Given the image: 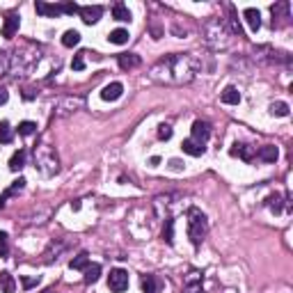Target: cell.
Here are the masks:
<instances>
[{"instance_id": "obj_15", "label": "cell", "mask_w": 293, "mask_h": 293, "mask_svg": "<svg viewBox=\"0 0 293 293\" xmlns=\"http://www.w3.org/2000/svg\"><path fill=\"white\" fill-rule=\"evenodd\" d=\"M277 156H280V152H277V146H272V144H266L259 149V158L264 163H275Z\"/></svg>"}, {"instance_id": "obj_11", "label": "cell", "mask_w": 293, "mask_h": 293, "mask_svg": "<svg viewBox=\"0 0 293 293\" xmlns=\"http://www.w3.org/2000/svg\"><path fill=\"white\" fill-rule=\"evenodd\" d=\"M220 101L222 104H227V106H238L240 104V92L236 90V87H224L222 90V94H220Z\"/></svg>"}, {"instance_id": "obj_25", "label": "cell", "mask_w": 293, "mask_h": 293, "mask_svg": "<svg viewBox=\"0 0 293 293\" xmlns=\"http://www.w3.org/2000/svg\"><path fill=\"white\" fill-rule=\"evenodd\" d=\"M12 138H14V130H12L10 122H0V142L7 144V142H12Z\"/></svg>"}, {"instance_id": "obj_9", "label": "cell", "mask_w": 293, "mask_h": 293, "mask_svg": "<svg viewBox=\"0 0 293 293\" xmlns=\"http://www.w3.org/2000/svg\"><path fill=\"white\" fill-rule=\"evenodd\" d=\"M232 156H238V158H243L245 163H250L252 158H254V149L252 146H248V144H240V142H236V144L232 146Z\"/></svg>"}, {"instance_id": "obj_26", "label": "cell", "mask_w": 293, "mask_h": 293, "mask_svg": "<svg viewBox=\"0 0 293 293\" xmlns=\"http://www.w3.org/2000/svg\"><path fill=\"white\" fill-rule=\"evenodd\" d=\"M266 204H268V208H270L272 213H280V211H282V195H280V192L270 195V197L266 200Z\"/></svg>"}, {"instance_id": "obj_28", "label": "cell", "mask_w": 293, "mask_h": 293, "mask_svg": "<svg viewBox=\"0 0 293 293\" xmlns=\"http://www.w3.org/2000/svg\"><path fill=\"white\" fill-rule=\"evenodd\" d=\"M34 130H37V124H34V122H21V124H18V136H32Z\"/></svg>"}, {"instance_id": "obj_19", "label": "cell", "mask_w": 293, "mask_h": 293, "mask_svg": "<svg viewBox=\"0 0 293 293\" xmlns=\"http://www.w3.org/2000/svg\"><path fill=\"white\" fill-rule=\"evenodd\" d=\"M16 288V282H14V277L10 272H0V291L2 293H14Z\"/></svg>"}, {"instance_id": "obj_6", "label": "cell", "mask_w": 293, "mask_h": 293, "mask_svg": "<svg viewBox=\"0 0 293 293\" xmlns=\"http://www.w3.org/2000/svg\"><path fill=\"white\" fill-rule=\"evenodd\" d=\"M208 138H211V126H208L206 122H195V124H192V140L204 144Z\"/></svg>"}, {"instance_id": "obj_16", "label": "cell", "mask_w": 293, "mask_h": 293, "mask_svg": "<svg viewBox=\"0 0 293 293\" xmlns=\"http://www.w3.org/2000/svg\"><path fill=\"white\" fill-rule=\"evenodd\" d=\"M186 288H188V293H202V275L200 272H190L188 280H186Z\"/></svg>"}, {"instance_id": "obj_10", "label": "cell", "mask_w": 293, "mask_h": 293, "mask_svg": "<svg viewBox=\"0 0 293 293\" xmlns=\"http://www.w3.org/2000/svg\"><path fill=\"white\" fill-rule=\"evenodd\" d=\"M181 149H184V154H188V156H204V152H206V146L200 144V142H195L192 138L190 140H184V144H181Z\"/></svg>"}, {"instance_id": "obj_3", "label": "cell", "mask_w": 293, "mask_h": 293, "mask_svg": "<svg viewBox=\"0 0 293 293\" xmlns=\"http://www.w3.org/2000/svg\"><path fill=\"white\" fill-rule=\"evenodd\" d=\"M208 232V220L200 208H190L188 211V238L192 245H200Z\"/></svg>"}, {"instance_id": "obj_2", "label": "cell", "mask_w": 293, "mask_h": 293, "mask_svg": "<svg viewBox=\"0 0 293 293\" xmlns=\"http://www.w3.org/2000/svg\"><path fill=\"white\" fill-rule=\"evenodd\" d=\"M204 34H206V44L216 50L229 48L232 37H234V32L227 28V23H224L222 18H213V21H208L206 28H204Z\"/></svg>"}, {"instance_id": "obj_38", "label": "cell", "mask_w": 293, "mask_h": 293, "mask_svg": "<svg viewBox=\"0 0 293 293\" xmlns=\"http://www.w3.org/2000/svg\"><path fill=\"white\" fill-rule=\"evenodd\" d=\"M44 293H53V291H44Z\"/></svg>"}, {"instance_id": "obj_36", "label": "cell", "mask_w": 293, "mask_h": 293, "mask_svg": "<svg viewBox=\"0 0 293 293\" xmlns=\"http://www.w3.org/2000/svg\"><path fill=\"white\" fill-rule=\"evenodd\" d=\"M23 184H26V179H18V181H14V188H23Z\"/></svg>"}, {"instance_id": "obj_20", "label": "cell", "mask_w": 293, "mask_h": 293, "mask_svg": "<svg viewBox=\"0 0 293 293\" xmlns=\"http://www.w3.org/2000/svg\"><path fill=\"white\" fill-rule=\"evenodd\" d=\"M112 18H114V21H122V23L130 21V12H128V7L122 5V2H117V5L112 7Z\"/></svg>"}, {"instance_id": "obj_12", "label": "cell", "mask_w": 293, "mask_h": 293, "mask_svg": "<svg viewBox=\"0 0 293 293\" xmlns=\"http://www.w3.org/2000/svg\"><path fill=\"white\" fill-rule=\"evenodd\" d=\"M243 16H245V21H248V26H250L252 32H256V30L261 28V14H259V10H254V7H248V10L243 12Z\"/></svg>"}, {"instance_id": "obj_33", "label": "cell", "mask_w": 293, "mask_h": 293, "mask_svg": "<svg viewBox=\"0 0 293 293\" xmlns=\"http://www.w3.org/2000/svg\"><path fill=\"white\" fill-rule=\"evenodd\" d=\"M21 284L26 288H32V286H37V284H39V277H26V275H23L21 277Z\"/></svg>"}, {"instance_id": "obj_4", "label": "cell", "mask_w": 293, "mask_h": 293, "mask_svg": "<svg viewBox=\"0 0 293 293\" xmlns=\"http://www.w3.org/2000/svg\"><path fill=\"white\" fill-rule=\"evenodd\" d=\"M108 286H110V291H114V293H124L126 288H128V272H126L124 268H114V270H110Z\"/></svg>"}, {"instance_id": "obj_18", "label": "cell", "mask_w": 293, "mask_h": 293, "mask_svg": "<svg viewBox=\"0 0 293 293\" xmlns=\"http://www.w3.org/2000/svg\"><path fill=\"white\" fill-rule=\"evenodd\" d=\"M98 277H101V266L98 264H90V266L85 268V284H94V282H98Z\"/></svg>"}, {"instance_id": "obj_35", "label": "cell", "mask_w": 293, "mask_h": 293, "mask_svg": "<svg viewBox=\"0 0 293 293\" xmlns=\"http://www.w3.org/2000/svg\"><path fill=\"white\" fill-rule=\"evenodd\" d=\"M7 96H10V94H7V90H2V87H0V106L7 104Z\"/></svg>"}, {"instance_id": "obj_32", "label": "cell", "mask_w": 293, "mask_h": 293, "mask_svg": "<svg viewBox=\"0 0 293 293\" xmlns=\"http://www.w3.org/2000/svg\"><path fill=\"white\" fill-rule=\"evenodd\" d=\"M71 69H76V71H82V69H85V60H82V53L74 55V62H71Z\"/></svg>"}, {"instance_id": "obj_31", "label": "cell", "mask_w": 293, "mask_h": 293, "mask_svg": "<svg viewBox=\"0 0 293 293\" xmlns=\"http://www.w3.org/2000/svg\"><path fill=\"white\" fill-rule=\"evenodd\" d=\"M158 138H160V140H170V138H172V126L170 124L158 126Z\"/></svg>"}, {"instance_id": "obj_5", "label": "cell", "mask_w": 293, "mask_h": 293, "mask_svg": "<svg viewBox=\"0 0 293 293\" xmlns=\"http://www.w3.org/2000/svg\"><path fill=\"white\" fill-rule=\"evenodd\" d=\"M80 18L87 23V26H92V23H96L98 18H101V14H104V7H98V5H85L80 7Z\"/></svg>"}, {"instance_id": "obj_7", "label": "cell", "mask_w": 293, "mask_h": 293, "mask_svg": "<svg viewBox=\"0 0 293 293\" xmlns=\"http://www.w3.org/2000/svg\"><path fill=\"white\" fill-rule=\"evenodd\" d=\"M122 94H124V85L122 82H110V85H106L101 90V98L104 101H117Z\"/></svg>"}, {"instance_id": "obj_27", "label": "cell", "mask_w": 293, "mask_h": 293, "mask_svg": "<svg viewBox=\"0 0 293 293\" xmlns=\"http://www.w3.org/2000/svg\"><path fill=\"white\" fill-rule=\"evenodd\" d=\"M163 240H165V243H170V245L174 243V220H172V218H168V222H165Z\"/></svg>"}, {"instance_id": "obj_34", "label": "cell", "mask_w": 293, "mask_h": 293, "mask_svg": "<svg viewBox=\"0 0 293 293\" xmlns=\"http://www.w3.org/2000/svg\"><path fill=\"white\" fill-rule=\"evenodd\" d=\"M62 12H64V14H78L80 7H78L76 2H64V5H62Z\"/></svg>"}, {"instance_id": "obj_24", "label": "cell", "mask_w": 293, "mask_h": 293, "mask_svg": "<svg viewBox=\"0 0 293 293\" xmlns=\"http://www.w3.org/2000/svg\"><path fill=\"white\" fill-rule=\"evenodd\" d=\"M142 291L144 293H156L158 291V280L154 275H142Z\"/></svg>"}, {"instance_id": "obj_8", "label": "cell", "mask_w": 293, "mask_h": 293, "mask_svg": "<svg viewBox=\"0 0 293 293\" xmlns=\"http://www.w3.org/2000/svg\"><path fill=\"white\" fill-rule=\"evenodd\" d=\"M18 26H21V18H18L16 14H10V16L5 18V26H2V37L12 39L18 32Z\"/></svg>"}, {"instance_id": "obj_22", "label": "cell", "mask_w": 293, "mask_h": 293, "mask_svg": "<svg viewBox=\"0 0 293 293\" xmlns=\"http://www.w3.org/2000/svg\"><path fill=\"white\" fill-rule=\"evenodd\" d=\"M23 165H26V152H23V149H18V152H14V156L10 158V170H12V172H18Z\"/></svg>"}, {"instance_id": "obj_21", "label": "cell", "mask_w": 293, "mask_h": 293, "mask_svg": "<svg viewBox=\"0 0 293 293\" xmlns=\"http://www.w3.org/2000/svg\"><path fill=\"white\" fill-rule=\"evenodd\" d=\"M62 44H64L66 48L78 46V44H80V32H78V30H66V32L62 34Z\"/></svg>"}, {"instance_id": "obj_29", "label": "cell", "mask_w": 293, "mask_h": 293, "mask_svg": "<svg viewBox=\"0 0 293 293\" xmlns=\"http://www.w3.org/2000/svg\"><path fill=\"white\" fill-rule=\"evenodd\" d=\"M270 112L275 114V117H286V114H288V106L284 104V101H277V104L270 106Z\"/></svg>"}, {"instance_id": "obj_23", "label": "cell", "mask_w": 293, "mask_h": 293, "mask_svg": "<svg viewBox=\"0 0 293 293\" xmlns=\"http://www.w3.org/2000/svg\"><path fill=\"white\" fill-rule=\"evenodd\" d=\"M110 44H117V46H122V44L128 42V30H124V28H117V30H112V32L108 34Z\"/></svg>"}, {"instance_id": "obj_14", "label": "cell", "mask_w": 293, "mask_h": 293, "mask_svg": "<svg viewBox=\"0 0 293 293\" xmlns=\"http://www.w3.org/2000/svg\"><path fill=\"white\" fill-rule=\"evenodd\" d=\"M117 60H120V66H122L124 71L136 69V66H140V62H142L140 58H138V55H133V53H122Z\"/></svg>"}, {"instance_id": "obj_37", "label": "cell", "mask_w": 293, "mask_h": 293, "mask_svg": "<svg viewBox=\"0 0 293 293\" xmlns=\"http://www.w3.org/2000/svg\"><path fill=\"white\" fill-rule=\"evenodd\" d=\"M5 206V197H0V208Z\"/></svg>"}, {"instance_id": "obj_30", "label": "cell", "mask_w": 293, "mask_h": 293, "mask_svg": "<svg viewBox=\"0 0 293 293\" xmlns=\"http://www.w3.org/2000/svg\"><path fill=\"white\" fill-rule=\"evenodd\" d=\"M10 254V236L5 232H0V256Z\"/></svg>"}, {"instance_id": "obj_1", "label": "cell", "mask_w": 293, "mask_h": 293, "mask_svg": "<svg viewBox=\"0 0 293 293\" xmlns=\"http://www.w3.org/2000/svg\"><path fill=\"white\" fill-rule=\"evenodd\" d=\"M200 71V60L192 58L190 53H176L168 55L163 60L154 64L152 78L158 82H168V85H181V82H190Z\"/></svg>"}, {"instance_id": "obj_13", "label": "cell", "mask_w": 293, "mask_h": 293, "mask_svg": "<svg viewBox=\"0 0 293 293\" xmlns=\"http://www.w3.org/2000/svg\"><path fill=\"white\" fill-rule=\"evenodd\" d=\"M34 10H37V14H42V16H60V14H64V12H62V5H48V2H37Z\"/></svg>"}, {"instance_id": "obj_17", "label": "cell", "mask_w": 293, "mask_h": 293, "mask_svg": "<svg viewBox=\"0 0 293 293\" xmlns=\"http://www.w3.org/2000/svg\"><path fill=\"white\" fill-rule=\"evenodd\" d=\"M87 266H90V254H87V252H80L78 256H74V259L69 261L71 270H85Z\"/></svg>"}]
</instances>
